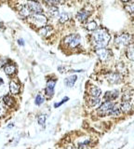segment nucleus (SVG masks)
<instances>
[{
  "mask_svg": "<svg viewBox=\"0 0 134 149\" xmlns=\"http://www.w3.org/2000/svg\"><path fill=\"white\" fill-rule=\"evenodd\" d=\"M45 102V97L42 94H37L35 99V104L36 105H41V104Z\"/></svg>",
  "mask_w": 134,
  "mask_h": 149,
  "instance_id": "nucleus-25",
  "label": "nucleus"
},
{
  "mask_svg": "<svg viewBox=\"0 0 134 149\" xmlns=\"http://www.w3.org/2000/svg\"><path fill=\"white\" fill-rule=\"evenodd\" d=\"M48 13L50 17H53V18H57L60 16V11L57 7H49Z\"/></svg>",
  "mask_w": 134,
  "mask_h": 149,
  "instance_id": "nucleus-19",
  "label": "nucleus"
},
{
  "mask_svg": "<svg viewBox=\"0 0 134 149\" xmlns=\"http://www.w3.org/2000/svg\"><path fill=\"white\" fill-rule=\"evenodd\" d=\"M93 44L98 49H104L111 40V36L105 29H98L92 35Z\"/></svg>",
  "mask_w": 134,
  "mask_h": 149,
  "instance_id": "nucleus-1",
  "label": "nucleus"
},
{
  "mask_svg": "<svg viewBox=\"0 0 134 149\" xmlns=\"http://www.w3.org/2000/svg\"><path fill=\"white\" fill-rule=\"evenodd\" d=\"M118 96H119V91L116 90H114L107 91L104 95V99H105V102H112L113 100H116Z\"/></svg>",
  "mask_w": 134,
  "mask_h": 149,
  "instance_id": "nucleus-14",
  "label": "nucleus"
},
{
  "mask_svg": "<svg viewBox=\"0 0 134 149\" xmlns=\"http://www.w3.org/2000/svg\"><path fill=\"white\" fill-rule=\"evenodd\" d=\"M126 11L128 12H129V13L134 12V2L128 3V5L126 6Z\"/></svg>",
  "mask_w": 134,
  "mask_h": 149,
  "instance_id": "nucleus-29",
  "label": "nucleus"
},
{
  "mask_svg": "<svg viewBox=\"0 0 134 149\" xmlns=\"http://www.w3.org/2000/svg\"><path fill=\"white\" fill-rule=\"evenodd\" d=\"M9 91L12 95H17L21 91V85L17 80H11L9 82Z\"/></svg>",
  "mask_w": 134,
  "mask_h": 149,
  "instance_id": "nucleus-8",
  "label": "nucleus"
},
{
  "mask_svg": "<svg viewBox=\"0 0 134 149\" xmlns=\"http://www.w3.org/2000/svg\"><path fill=\"white\" fill-rule=\"evenodd\" d=\"M130 98H131V92L129 90L125 91L122 95V102H129Z\"/></svg>",
  "mask_w": 134,
  "mask_h": 149,
  "instance_id": "nucleus-27",
  "label": "nucleus"
},
{
  "mask_svg": "<svg viewBox=\"0 0 134 149\" xmlns=\"http://www.w3.org/2000/svg\"><path fill=\"white\" fill-rule=\"evenodd\" d=\"M30 23H32L36 27L42 28L48 23V17L43 13H32V15L27 19Z\"/></svg>",
  "mask_w": 134,
  "mask_h": 149,
  "instance_id": "nucleus-2",
  "label": "nucleus"
},
{
  "mask_svg": "<svg viewBox=\"0 0 134 149\" xmlns=\"http://www.w3.org/2000/svg\"><path fill=\"white\" fill-rule=\"evenodd\" d=\"M120 110L122 112H125V113H128L130 110H131V104H130L129 102H122L121 104H120Z\"/></svg>",
  "mask_w": 134,
  "mask_h": 149,
  "instance_id": "nucleus-21",
  "label": "nucleus"
},
{
  "mask_svg": "<svg viewBox=\"0 0 134 149\" xmlns=\"http://www.w3.org/2000/svg\"><path fill=\"white\" fill-rule=\"evenodd\" d=\"M12 127H13V124H9V129L12 128Z\"/></svg>",
  "mask_w": 134,
  "mask_h": 149,
  "instance_id": "nucleus-33",
  "label": "nucleus"
},
{
  "mask_svg": "<svg viewBox=\"0 0 134 149\" xmlns=\"http://www.w3.org/2000/svg\"><path fill=\"white\" fill-rule=\"evenodd\" d=\"M97 22L95 21H91V22H88L86 24V28L88 31H96V29H97Z\"/></svg>",
  "mask_w": 134,
  "mask_h": 149,
  "instance_id": "nucleus-23",
  "label": "nucleus"
},
{
  "mask_svg": "<svg viewBox=\"0 0 134 149\" xmlns=\"http://www.w3.org/2000/svg\"><path fill=\"white\" fill-rule=\"evenodd\" d=\"M26 5L29 7L32 13H43V9L41 5L37 2H27Z\"/></svg>",
  "mask_w": 134,
  "mask_h": 149,
  "instance_id": "nucleus-9",
  "label": "nucleus"
},
{
  "mask_svg": "<svg viewBox=\"0 0 134 149\" xmlns=\"http://www.w3.org/2000/svg\"><path fill=\"white\" fill-rule=\"evenodd\" d=\"M89 94L92 98H99L102 94V90L96 86H92L89 89Z\"/></svg>",
  "mask_w": 134,
  "mask_h": 149,
  "instance_id": "nucleus-18",
  "label": "nucleus"
},
{
  "mask_svg": "<svg viewBox=\"0 0 134 149\" xmlns=\"http://www.w3.org/2000/svg\"><path fill=\"white\" fill-rule=\"evenodd\" d=\"M130 39H131V37H130L129 34L124 33L116 37V44L119 46H128L130 42Z\"/></svg>",
  "mask_w": 134,
  "mask_h": 149,
  "instance_id": "nucleus-5",
  "label": "nucleus"
},
{
  "mask_svg": "<svg viewBox=\"0 0 134 149\" xmlns=\"http://www.w3.org/2000/svg\"><path fill=\"white\" fill-rule=\"evenodd\" d=\"M121 79L122 77L118 73H111V74H108V76H107V80L111 84H118L120 83Z\"/></svg>",
  "mask_w": 134,
  "mask_h": 149,
  "instance_id": "nucleus-12",
  "label": "nucleus"
},
{
  "mask_svg": "<svg viewBox=\"0 0 134 149\" xmlns=\"http://www.w3.org/2000/svg\"><path fill=\"white\" fill-rule=\"evenodd\" d=\"M65 149H73V147H67V148H65Z\"/></svg>",
  "mask_w": 134,
  "mask_h": 149,
  "instance_id": "nucleus-34",
  "label": "nucleus"
},
{
  "mask_svg": "<svg viewBox=\"0 0 134 149\" xmlns=\"http://www.w3.org/2000/svg\"><path fill=\"white\" fill-rule=\"evenodd\" d=\"M56 85V80L55 79H49L47 82V86L45 89V93L49 98H51L54 94V88Z\"/></svg>",
  "mask_w": 134,
  "mask_h": 149,
  "instance_id": "nucleus-6",
  "label": "nucleus"
},
{
  "mask_svg": "<svg viewBox=\"0 0 134 149\" xmlns=\"http://www.w3.org/2000/svg\"><path fill=\"white\" fill-rule=\"evenodd\" d=\"M2 101H3V104H5V106H8V107L14 106V104H16L14 98H13L11 94H7V95H5L3 97Z\"/></svg>",
  "mask_w": 134,
  "mask_h": 149,
  "instance_id": "nucleus-16",
  "label": "nucleus"
},
{
  "mask_svg": "<svg viewBox=\"0 0 134 149\" xmlns=\"http://www.w3.org/2000/svg\"><path fill=\"white\" fill-rule=\"evenodd\" d=\"M53 31V28L50 25H48L47 24L46 26L42 27V28H40L38 30V34L40 36H41L42 37H48L50 34H51V32Z\"/></svg>",
  "mask_w": 134,
  "mask_h": 149,
  "instance_id": "nucleus-15",
  "label": "nucleus"
},
{
  "mask_svg": "<svg viewBox=\"0 0 134 149\" xmlns=\"http://www.w3.org/2000/svg\"><path fill=\"white\" fill-rule=\"evenodd\" d=\"M76 79H78V76H76V74H72V76H67L64 79V85L66 87L72 88L74 85H75Z\"/></svg>",
  "mask_w": 134,
  "mask_h": 149,
  "instance_id": "nucleus-17",
  "label": "nucleus"
},
{
  "mask_svg": "<svg viewBox=\"0 0 134 149\" xmlns=\"http://www.w3.org/2000/svg\"><path fill=\"white\" fill-rule=\"evenodd\" d=\"M116 104H114L113 102H104L103 104H102L99 106L98 110V114L100 116H105V115H109L110 111L112 110V108L115 106Z\"/></svg>",
  "mask_w": 134,
  "mask_h": 149,
  "instance_id": "nucleus-4",
  "label": "nucleus"
},
{
  "mask_svg": "<svg viewBox=\"0 0 134 149\" xmlns=\"http://www.w3.org/2000/svg\"><path fill=\"white\" fill-rule=\"evenodd\" d=\"M126 55L129 60L134 62V44L133 45H129L128 47V49H127L126 51Z\"/></svg>",
  "mask_w": 134,
  "mask_h": 149,
  "instance_id": "nucleus-20",
  "label": "nucleus"
},
{
  "mask_svg": "<svg viewBox=\"0 0 134 149\" xmlns=\"http://www.w3.org/2000/svg\"><path fill=\"white\" fill-rule=\"evenodd\" d=\"M4 72L6 73L7 76H14L17 73V68L15 66V64H13L11 63H8L5 64L4 66Z\"/></svg>",
  "mask_w": 134,
  "mask_h": 149,
  "instance_id": "nucleus-10",
  "label": "nucleus"
},
{
  "mask_svg": "<svg viewBox=\"0 0 134 149\" xmlns=\"http://www.w3.org/2000/svg\"><path fill=\"white\" fill-rule=\"evenodd\" d=\"M89 15H90V12L89 11H87V9H81V11H78V14H76V19H78L80 22L84 23L89 19Z\"/></svg>",
  "mask_w": 134,
  "mask_h": 149,
  "instance_id": "nucleus-11",
  "label": "nucleus"
},
{
  "mask_svg": "<svg viewBox=\"0 0 134 149\" xmlns=\"http://www.w3.org/2000/svg\"><path fill=\"white\" fill-rule=\"evenodd\" d=\"M70 20V14L66 12H62V14H60L59 16V22L60 23H65L66 22H68Z\"/></svg>",
  "mask_w": 134,
  "mask_h": 149,
  "instance_id": "nucleus-22",
  "label": "nucleus"
},
{
  "mask_svg": "<svg viewBox=\"0 0 134 149\" xmlns=\"http://www.w3.org/2000/svg\"><path fill=\"white\" fill-rule=\"evenodd\" d=\"M46 121H47V117H46V115H40V116L37 117V122H38V124L40 125V126L45 127Z\"/></svg>",
  "mask_w": 134,
  "mask_h": 149,
  "instance_id": "nucleus-26",
  "label": "nucleus"
},
{
  "mask_svg": "<svg viewBox=\"0 0 134 149\" xmlns=\"http://www.w3.org/2000/svg\"><path fill=\"white\" fill-rule=\"evenodd\" d=\"M120 114H121V110H120V108L117 106L116 104H115V106L112 108V110L110 111V113H109L110 116H114V117L119 116Z\"/></svg>",
  "mask_w": 134,
  "mask_h": 149,
  "instance_id": "nucleus-24",
  "label": "nucleus"
},
{
  "mask_svg": "<svg viewBox=\"0 0 134 149\" xmlns=\"http://www.w3.org/2000/svg\"><path fill=\"white\" fill-rule=\"evenodd\" d=\"M80 41H81V38H80V36L78 35V34H72V35L67 36L64 38V40H63L65 45L70 47V48H76V47H78L80 44Z\"/></svg>",
  "mask_w": 134,
  "mask_h": 149,
  "instance_id": "nucleus-3",
  "label": "nucleus"
},
{
  "mask_svg": "<svg viewBox=\"0 0 134 149\" xmlns=\"http://www.w3.org/2000/svg\"><path fill=\"white\" fill-rule=\"evenodd\" d=\"M100 98H90V100L89 102V105L90 106H96V105H98V104H100Z\"/></svg>",
  "mask_w": 134,
  "mask_h": 149,
  "instance_id": "nucleus-28",
  "label": "nucleus"
},
{
  "mask_svg": "<svg viewBox=\"0 0 134 149\" xmlns=\"http://www.w3.org/2000/svg\"><path fill=\"white\" fill-rule=\"evenodd\" d=\"M18 44L20 46H24V40H23L22 38H20L18 40Z\"/></svg>",
  "mask_w": 134,
  "mask_h": 149,
  "instance_id": "nucleus-32",
  "label": "nucleus"
},
{
  "mask_svg": "<svg viewBox=\"0 0 134 149\" xmlns=\"http://www.w3.org/2000/svg\"><path fill=\"white\" fill-rule=\"evenodd\" d=\"M110 50L109 49H97V55H98V57L100 58L101 61H106V60H108L109 58V56H110Z\"/></svg>",
  "mask_w": 134,
  "mask_h": 149,
  "instance_id": "nucleus-13",
  "label": "nucleus"
},
{
  "mask_svg": "<svg viewBox=\"0 0 134 149\" xmlns=\"http://www.w3.org/2000/svg\"><path fill=\"white\" fill-rule=\"evenodd\" d=\"M68 100H69V98H68V97H65L64 99H62L61 102H59V103H56V104H54V107H55V108H57V107H60V106L62 105V104H63L64 103H66V102L68 101Z\"/></svg>",
  "mask_w": 134,
  "mask_h": 149,
  "instance_id": "nucleus-31",
  "label": "nucleus"
},
{
  "mask_svg": "<svg viewBox=\"0 0 134 149\" xmlns=\"http://www.w3.org/2000/svg\"><path fill=\"white\" fill-rule=\"evenodd\" d=\"M7 113V109H6V107L4 106V104L0 103V118H2V117H5V115Z\"/></svg>",
  "mask_w": 134,
  "mask_h": 149,
  "instance_id": "nucleus-30",
  "label": "nucleus"
},
{
  "mask_svg": "<svg viewBox=\"0 0 134 149\" xmlns=\"http://www.w3.org/2000/svg\"><path fill=\"white\" fill-rule=\"evenodd\" d=\"M18 12L19 15L22 17V18H29L30 16L32 15V12L30 11L29 7L24 4V5H20L18 7Z\"/></svg>",
  "mask_w": 134,
  "mask_h": 149,
  "instance_id": "nucleus-7",
  "label": "nucleus"
}]
</instances>
